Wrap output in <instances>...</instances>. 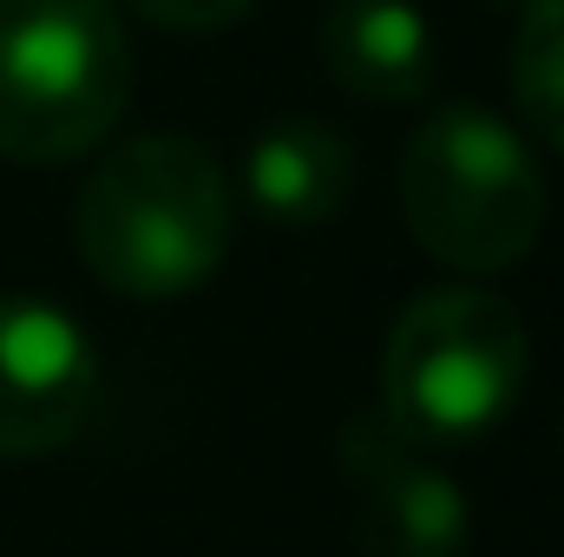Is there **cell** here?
I'll return each instance as SVG.
<instances>
[{
    "mask_svg": "<svg viewBox=\"0 0 564 557\" xmlns=\"http://www.w3.org/2000/svg\"><path fill=\"white\" fill-rule=\"evenodd\" d=\"M99 401V354L73 315L33 295H0V459L66 446Z\"/></svg>",
    "mask_w": 564,
    "mask_h": 557,
    "instance_id": "5",
    "label": "cell"
},
{
    "mask_svg": "<svg viewBox=\"0 0 564 557\" xmlns=\"http://www.w3.org/2000/svg\"><path fill=\"white\" fill-rule=\"evenodd\" d=\"M132 46L112 0H0V157L59 164L119 132Z\"/></svg>",
    "mask_w": 564,
    "mask_h": 557,
    "instance_id": "2",
    "label": "cell"
},
{
    "mask_svg": "<svg viewBox=\"0 0 564 557\" xmlns=\"http://www.w3.org/2000/svg\"><path fill=\"white\" fill-rule=\"evenodd\" d=\"M532 335L492 288H426L401 308L381 354V419L414 446H459L519 407Z\"/></svg>",
    "mask_w": 564,
    "mask_h": 557,
    "instance_id": "4",
    "label": "cell"
},
{
    "mask_svg": "<svg viewBox=\"0 0 564 557\" xmlns=\"http://www.w3.org/2000/svg\"><path fill=\"white\" fill-rule=\"evenodd\" d=\"M126 7L164 33H217V26H237L257 0H126Z\"/></svg>",
    "mask_w": 564,
    "mask_h": 557,
    "instance_id": "10",
    "label": "cell"
},
{
    "mask_svg": "<svg viewBox=\"0 0 564 557\" xmlns=\"http://www.w3.org/2000/svg\"><path fill=\"white\" fill-rule=\"evenodd\" d=\"M401 210L433 263L492 276L545 230V171L486 106H440L401 151Z\"/></svg>",
    "mask_w": 564,
    "mask_h": 557,
    "instance_id": "3",
    "label": "cell"
},
{
    "mask_svg": "<svg viewBox=\"0 0 564 557\" xmlns=\"http://www.w3.org/2000/svg\"><path fill=\"white\" fill-rule=\"evenodd\" d=\"M421 452L426 446L401 439L381 414L348 426L341 459L361 479V557H466V492Z\"/></svg>",
    "mask_w": 564,
    "mask_h": 557,
    "instance_id": "6",
    "label": "cell"
},
{
    "mask_svg": "<svg viewBox=\"0 0 564 557\" xmlns=\"http://www.w3.org/2000/svg\"><path fill=\"white\" fill-rule=\"evenodd\" d=\"M322 66L368 106H408L433 79V26L408 0H335L322 20Z\"/></svg>",
    "mask_w": 564,
    "mask_h": 557,
    "instance_id": "7",
    "label": "cell"
},
{
    "mask_svg": "<svg viewBox=\"0 0 564 557\" xmlns=\"http://www.w3.org/2000/svg\"><path fill=\"white\" fill-rule=\"evenodd\" d=\"M512 99L539 139L564 151V0H532L512 40Z\"/></svg>",
    "mask_w": 564,
    "mask_h": 557,
    "instance_id": "9",
    "label": "cell"
},
{
    "mask_svg": "<svg viewBox=\"0 0 564 557\" xmlns=\"http://www.w3.org/2000/svg\"><path fill=\"white\" fill-rule=\"evenodd\" d=\"M506 7H532V0H506Z\"/></svg>",
    "mask_w": 564,
    "mask_h": 557,
    "instance_id": "11",
    "label": "cell"
},
{
    "mask_svg": "<svg viewBox=\"0 0 564 557\" xmlns=\"http://www.w3.org/2000/svg\"><path fill=\"white\" fill-rule=\"evenodd\" d=\"M250 210L282 230H315L355 197V144L322 119H276L243 151Z\"/></svg>",
    "mask_w": 564,
    "mask_h": 557,
    "instance_id": "8",
    "label": "cell"
},
{
    "mask_svg": "<svg viewBox=\"0 0 564 557\" xmlns=\"http://www.w3.org/2000/svg\"><path fill=\"white\" fill-rule=\"evenodd\" d=\"M79 263L112 295H191L230 250V184L197 139L151 132L119 144L73 210Z\"/></svg>",
    "mask_w": 564,
    "mask_h": 557,
    "instance_id": "1",
    "label": "cell"
}]
</instances>
